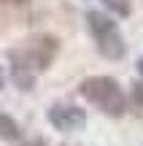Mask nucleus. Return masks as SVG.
Segmentation results:
<instances>
[{"label":"nucleus","instance_id":"obj_1","mask_svg":"<svg viewBox=\"0 0 143 146\" xmlns=\"http://www.w3.org/2000/svg\"><path fill=\"white\" fill-rule=\"evenodd\" d=\"M59 52V38L49 35H35L30 41H24L22 46L11 49L8 60H11V76H14V84L19 89H32L35 87V73L46 70L51 65V60L57 57Z\"/></svg>","mask_w":143,"mask_h":146},{"label":"nucleus","instance_id":"obj_2","mask_svg":"<svg viewBox=\"0 0 143 146\" xmlns=\"http://www.w3.org/2000/svg\"><path fill=\"white\" fill-rule=\"evenodd\" d=\"M78 92L108 116H122L127 111V98L122 95L119 81L111 78V76H89V78H84Z\"/></svg>","mask_w":143,"mask_h":146},{"label":"nucleus","instance_id":"obj_3","mask_svg":"<svg viewBox=\"0 0 143 146\" xmlns=\"http://www.w3.org/2000/svg\"><path fill=\"white\" fill-rule=\"evenodd\" d=\"M86 22H89V33L97 43V52L103 54L105 60H122L127 46H124V38H122V30L119 25L111 19L108 14H100L97 8L86 11Z\"/></svg>","mask_w":143,"mask_h":146},{"label":"nucleus","instance_id":"obj_4","mask_svg":"<svg viewBox=\"0 0 143 146\" xmlns=\"http://www.w3.org/2000/svg\"><path fill=\"white\" fill-rule=\"evenodd\" d=\"M46 119L59 133H78L86 127V111L70 103H57L46 111Z\"/></svg>","mask_w":143,"mask_h":146},{"label":"nucleus","instance_id":"obj_5","mask_svg":"<svg viewBox=\"0 0 143 146\" xmlns=\"http://www.w3.org/2000/svg\"><path fill=\"white\" fill-rule=\"evenodd\" d=\"M0 138H3V141H19L22 138V130H19L14 116L0 114Z\"/></svg>","mask_w":143,"mask_h":146},{"label":"nucleus","instance_id":"obj_6","mask_svg":"<svg viewBox=\"0 0 143 146\" xmlns=\"http://www.w3.org/2000/svg\"><path fill=\"white\" fill-rule=\"evenodd\" d=\"M103 3H105L113 14H119V16H130V11H132L130 0H103Z\"/></svg>","mask_w":143,"mask_h":146},{"label":"nucleus","instance_id":"obj_7","mask_svg":"<svg viewBox=\"0 0 143 146\" xmlns=\"http://www.w3.org/2000/svg\"><path fill=\"white\" fill-rule=\"evenodd\" d=\"M130 100H132L135 111H138V114H143V81L132 84V95H130Z\"/></svg>","mask_w":143,"mask_h":146},{"label":"nucleus","instance_id":"obj_8","mask_svg":"<svg viewBox=\"0 0 143 146\" xmlns=\"http://www.w3.org/2000/svg\"><path fill=\"white\" fill-rule=\"evenodd\" d=\"M22 146H46V141H43V138H32V141H27Z\"/></svg>","mask_w":143,"mask_h":146},{"label":"nucleus","instance_id":"obj_9","mask_svg":"<svg viewBox=\"0 0 143 146\" xmlns=\"http://www.w3.org/2000/svg\"><path fill=\"white\" fill-rule=\"evenodd\" d=\"M0 3H14V5H24L27 0H0Z\"/></svg>","mask_w":143,"mask_h":146},{"label":"nucleus","instance_id":"obj_10","mask_svg":"<svg viewBox=\"0 0 143 146\" xmlns=\"http://www.w3.org/2000/svg\"><path fill=\"white\" fill-rule=\"evenodd\" d=\"M138 73H140V76H143V57L138 60Z\"/></svg>","mask_w":143,"mask_h":146},{"label":"nucleus","instance_id":"obj_11","mask_svg":"<svg viewBox=\"0 0 143 146\" xmlns=\"http://www.w3.org/2000/svg\"><path fill=\"white\" fill-rule=\"evenodd\" d=\"M0 89H3V70H0Z\"/></svg>","mask_w":143,"mask_h":146}]
</instances>
